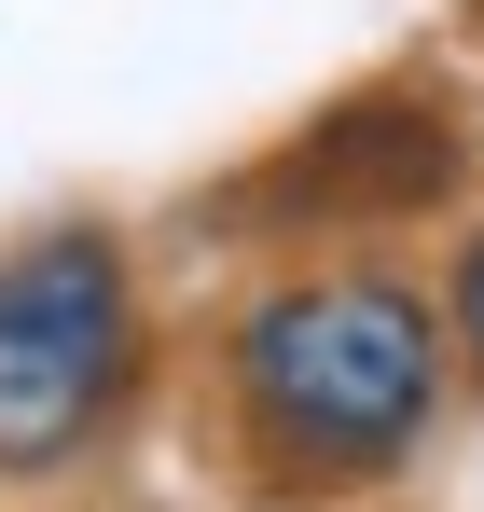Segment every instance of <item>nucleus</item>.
Returning a JSON list of instances; mask_svg holds the SVG:
<instances>
[{
  "label": "nucleus",
  "mask_w": 484,
  "mask_h": 512,
  "mask_svg": "<svg viewBox=\"0 0 484 512\" xmlns=\"http://www.w3.org/2000/svg\"><path fill=\"white\" fill-rule=\"evenodd\" d=\"M222 402L277 485H374L443 416V305H415L374 263L277 277L222 333Z\"/></svg>",
  "instance_id": "obj_1"
},
{
  "label": "nucleus",
  "mask_w": 484,
  "mask_h": 512,
  "mask_svg": "<svg viewBox=\"0 0 484 512\" xmlns=\"http://www.w3.org/2000/svg\"><path fill=\"white\" fill-rule=\"evenodd\" d=\"M139 374V291L111 236H28L0 250V471L83 457Z\"/></svg>",
  "instance_id": "obj_2"
},
{
  "label": "nucleus",
  "mask_w": 484,
  "mask_h": 512,
  "mask_svg": "<svg viewBox=\"0 0 484 512\" xmlns=\"http://www.w3.org/2000/svg\"><path fill=\"white\" fill-rule=\"evenodd\" d=\"M443 180H457L443 97H346L319 139L277 167V194H305V208H429Z\"/></svg>",
  "instance_id": "obj_3"
},
{
  "label": "nucleus",
  "mask_w": 484,
  "mask_h": 512,
  "mask_svg": "<svg viewBox=\"0 0 484 512\" xmlns=\"http://www.w3.org/2000/svg\"><path fill=\"white\" fill-rule=\"evenodd\" d=\"M443 333H457V346L484 360V236L457 250V291H443Z\"/></svg>",
  "instance_id": "obj_4"
}]
</instances>
